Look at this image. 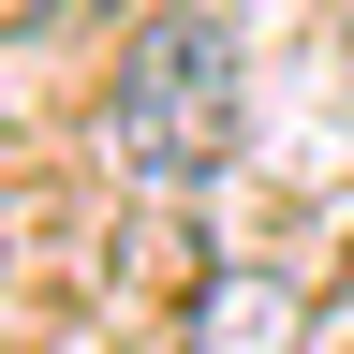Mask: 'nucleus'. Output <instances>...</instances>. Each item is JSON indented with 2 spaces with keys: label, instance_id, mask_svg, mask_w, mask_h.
Segmentation results:
<instances>
[{
  "label": "nucleus",
  "instance_id": "3",
  "mask_svg": "<svg viewBox=\"0 0 354 354\" xmlns=\"http://www.w3.org/2000/svg\"><path fill=\"white\" fill-rule=\"evenodd\" d=\"M104 0H0V44H44V30H88Z\"/></svg>",
  "mask_w": 354,
  "mask_h": 354
},
{
  "label": "nucleus",
  "instance_id": "2",
  "mask_svg": "<svg viewBox=\"0 0 354 354\" xmlns=\"http://www.w3.org/2000/svg\"><path fill=\"white\" fill-rule=\"evenodd\" d=\"M177 354H310V295L281 281V266H221V281H192Z\"/></svg>",
  "mask_w": 354,
  "mask_h": 354
},
{
  "label": "nucleus",
  "instance_id": "1",
  "mask_svg": "<svg viewBox=\"0 0 354 354\" xmlns=\"http://www.w3.org/2000/svg\"><path fill=\"white\" fill-rule=\"evenodd\" d=\"M104 133L148 192H192V177L236 148V30L221 15H148L118 44V88H104Z\"/></svg>",
  "mask_w": 354,
  "mask_h": 354
}]
</instances>
